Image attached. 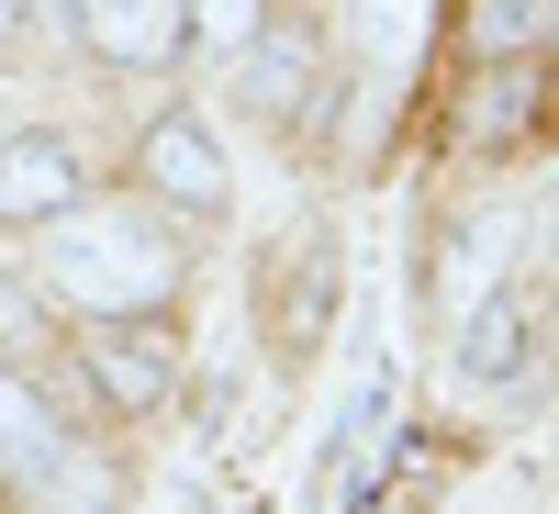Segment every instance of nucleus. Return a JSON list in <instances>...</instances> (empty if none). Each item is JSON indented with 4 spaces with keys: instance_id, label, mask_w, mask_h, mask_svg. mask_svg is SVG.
Segmentation results:
<instances>
[{
    "instance_id": "11",
    "label": "nucleus",
    "mask_w": 559,
    "mask_h": 514,
    "mask_svg": "<svg viewBox=\"0 0 559 514\" xmlns=\"http://www.w3.org/2000/svg\"><path fill=\"white\" fill-rule=\"evenodd\" d=\"M526 123H537V68H526V57H503V68L471 89V101H459V146H471V157H503Z\"/></svg>"
},
{
    "instance_id": "4",
    "label": "nucleus",
    "mask_w": 559,
    "mask_h": 514,
    "mask_svg": "<svg viewBox=\"0 0 559 514\" xmlns=\"http://www.w3.org/2000/svg\"><path fill=\"white\" fill-rule=\"evenodd\" d=\"M134 179H146L168 213H202V224L236 202V179H224V146L202 134V112H157V123H146V146H134Z\"/></svg>"
},
{
    "instance_id": "3",
    "label": "nucleus",
    "mask_w": 559,
    "mask_h": 514,
    "mask_svg": "<svg viewBox=\"0 0 559 514\" xmlns=\"http://www.w3.org/2000/svg\"><path fill=\"white\" fill-rule=\"evenodd\" d=\"M179 358L191 347L168 336V313H112V324L79 336V369H90V392H102L112 414H157L179 392Z\"/></svg>"
},
{
    "instance_id": "6",
    "label": "nucleus",
    "mask_w": 559,
    "mask_h": 514,
    "mask_svg": "<svg viewBox=\"0 0 559 514\" xmlns=\"http://www.w3.org/2000/svg\"><path fill=\"white\" fill-rule=\"evenodd\" d=\"M515 247H526V224L503 213V202H481L471 224H448V236H437V279H426V291H437V313L459 324L471 302H492L503 279H515Z\"/></svg>"
},
{
    "instance_id": "10",
    "label": "nucleus",
    "mask_w": 559,
    "mask_h": 514,
    "mask_svg": "<svg viewBox=\"0 0 559 514\" xmlns=\"http://www.w3.org/2000/svg\"><path fill=\"white\" fill-rule=\"evenodd\" d=\"M79 45L102 68H168L179 57V0H79Z\"/></svg>"
},
{
    "instance_id": "16",
    "label": "nucleus",
    "mask_w": 559,
    "mask_h": 514,
    "mask_svg": "<svg viewBox=\"0 0 559 514\" xmlns=\"http://www.w3.org/2000/svg\"><path fill=\"white\" fill-rule=\"evenodd\" d=\"M34 23H57V34H79V0H34Z\"/></svg>"
},
{
    "instance_id": "12",
    "label": "nucleus",
    "mask_w": 559,
    "mask_h": 514,
    "mask_svg": "<svg viewBox=\"0 0 559 514\" xmlns=\"http://www.w3.org/2000/svg\"><path fill=\"white\" fill-rule=\"evenodd\" d=\"M23 514H123V458L112 447H57V470L23 492Z\"/></svg>"
},
{
    "instance_id": "7",
    "label": "nucleus",
    "mask_w": 559,
    "mask_h": 514,
    "mask_svg": "<svg viewBox=\"0 0 559 514\" xmlns=\"http://www.w3.org/2000/svg\"><path fill=\"white\" fill-rule=\"evenodd\" d=\"M448 336H459V381H471V392H515L526 358H537V291H515V279H503V291L471 302Z\"/></svg>"
},
{
    "instance_id": "17",
    "label": "nucleus",
    "mask_w": 559,
    "mask_h": 514,
    "mask_svg": "<svg viewBox=\"0 0 559 514\" xmlns=\"http://www.w3.org/2000/svg\"><path fill=\"white\" fill-rule=\"evenodd\" d=\"M548 247H559V202H548Z\"/></svg>"
},
{
    "instance_id": "8",
    "label": "nucleus",
    "mask_w": 559,
    "mask_h": 514,
    "mask_svg": "<svg viewBox=\"0 0 559 514\" xmlns=\"http://www.w3.org/2000/svg\"><path fill=\"white\" fill-rule=\"evenodd\" d=\"M57 447H68V414L45 403V381L23 358H0V503H23L45 470H57Z\"/></svg>"
},
{
    "instance_id": "9",
    "label": "nucleus",
    "mask_w": 559,
    "mask_h": 514,
    "mask_svg": "<svg viewBox=\"0 0 559 514\" xmlns=\"http://www.w3.org/2000/svg\"><path fill=\"white\" fill-rule=\"evenodd\" d=\"M79 191H90V179H79V146H68V134H12V146H0V236L57 224Z\"/></svg>"
},
{
    "instance_id": "13",
    "label": "nucleus",
    "mask_w": 559,
    "mask_h": 514,
    "mask_svg": "<svg viewBox=\"0 0 559 514\" xmlns=\"http://www.w3.org/2000/svg\"><path fill=\"white\" fill-rule=\"evenodd\" d=\"M426 23H437V0H358V57H369V79H403L414 57H426Z\"/></svg>"
},
{
    "instance_id": "1",
    "label": "nucleus",
    "mask_w": 559,
    "mask_h": 514,
    "mask_svg": "<svg viewBox=\"0 0 559 514\" xmlns=\"http://www.w3.org/2000/svg\"><path fill=\"white\" fill-rule=\"evenodd\" d=\"M34 279L57 291L79 324H112V313H168L179 291V236L146 202H68L57 224H34Z\"/></svg>"
},
{
    "instance_id": "14",
    "label": "nucleus",
    "mask_w": 559,
    "mask_h": 514,
    "mask_svg": "<svg viewBox=\"0 0 559 514\" xmlns=\"http://www.w3.org/2000/svg\"><path fill=\"white\" fill-rule=\"evenodd\" d=\"M471 45L481 57H537V45H559V0H471Z\"/></svg>"
},
{
    "instance_id": "18",
    "label": "nucleus",
    "mask_w": 559,
    "mask_h": 514,
    "mask_svg": "<svg viewBox=\"0 0 559 514\" xmlns=\"http://www.w3.org/2000/svg\"><path fill=\"white\" fill-rule=\"evenodd\" d=\"M12 12H23V0H0V23H12Z\"/></svg>"
},
{
    "instance_id": "5",
    "label": "nucleus",
    "mask_w": 559,
    "mask_h": 514,
    "mask_svg": "<svg viewBox=\"0 0 559 514\" xmlns=\"http://www.w3.org/2000/svg\"><path fill=\"white\" fill-rule=\"evenodd\" d=\"M313 79H324V68H313V34H302V23H280V12L247 34V57H236L247 112H258V123H280V134L324 112V89H313Z\"/></svg>"
},
{
    "instance_id": "2",
    "label": "nucleus",
    "mask_w": 559,
    "mask_h": 514,
    "mask_svg": "<svg viewBox=\"0 0 559 514\" xmlns=\"http://www.w3.org/2000/svg\"><path fill=\"white\" fill-rule=\"evenodd\" d=\"M258 324H269L280 358H313V347H324V324H336V236H324V224H302V236L269 247Z\"/></svg>"
},
{
    "instance_id": "15",
    "label": "nucleus",
    "mask_w": 559,
    "mask_h": 514,
    "mask_svg": "<svg viewBox=\"0 0 559 514\" xmlns=\"http://www.w3.org/2000/svg\"><path fill=\"white\" fill-rule=\"evenodd\" d=\"M258 23H269V0H179V45H202V57H247Z\"/></svg>"
}]
</instances>
